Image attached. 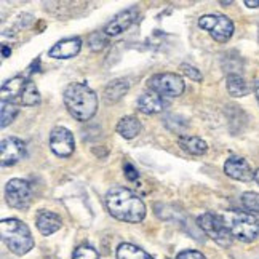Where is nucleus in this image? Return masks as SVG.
<instances>
[{
    "instance_id": "15",
    "label": "nucleus",
    "mask_w": 259,
    "mask_h": 259,
    "mask_svg": "<svg viewBox=\"0 0 259 259\" xmlns=\"http://www.w3.org/2000/svg\"><path fill=\"white\" fill-rule=\"evenodd\" d=\"M35 226H37L38 231H40L42 235H52V234H55L56 231L61 229L63 223H61V218H59L56 213L42 210V211L37 213Z\"/></svg>"
},
{
    "instance_id": "3",
    "label": "nucleus",
    "mask_w": 259,
    "mask_h": 259,
    "mask_svg": "<svg viewBox=\"0 0 259 259\" xmlns=\"http://www.w3.org/2000/svg\"><path fill=\"white\" fill-rule=\"evenodd\" d=\"M0 232H2L4 243L16 256H23L34 248V237L29 231V227L16 218L2 219Z\"/></svg>"
},
{
    "instance_id": "26",
    "label": "nucleus",
    "mask_w": 259,
    "mask_h": 259,
    "mask_svg": "<svg viewBox=\"0 0 259 259\" xmlns=\"http://www.w3.org/2000/svg\"><path fill=\"white\" fill-rule=\"evenodd\" d=\"M181 71L191 78V80H194V82H202V72L198 71L197 67H194V66H191V64H181Z\"/></svg>"
},
{
    "instance_id": "8",
    "label": "nucleus",
    "mask_w": 259,
    "mask_h": 259,
    "mask_svg": "<svg viewBox=\"0 0 259 259\" xmlns=\"http://www.w3.org/2000/svg\"><path fill=\"white\" fill-rule=\"evenodd\" d=\"M7 203L15 210H26L32 200V189L31 184L24 179H10L5 187Z\"/></svg>"
},
{
    "instance_id": "24",
    "label": "nucleus",
    "mask_w": 259,
    "mask_h": 259,
    "mask_svg": "<svg viewBox=\"0 0 259 259\" xmlns=\"http://www.w3.org/2000/svg\"><path fill=\"white\" fill-rule=\"evenodd\" d=\"M242 205L245 206V210L248 213L259 214V194H256V192H243Z\"/></svg>"
},
{
    "instance_id": "12",
    "label": "nucleus",
    "mask_w": 259,
    "mask_h": 259,
    "mask_svg": "<svg viewBox=\"0 0 259 259\" xmlns=\"http://www.w3.org/2000/svg\"><path fill=\"white\" fill-rule=\"evenodd\" d=\"M138 15H139V12H138V8H136V7H132V8L125 10V12L118 13V15L112 19V21H109V23L106 24V27H104V34L109 35V37H115V35H118V34L125 32L130 26L135 24V21L138 19Z\"/></svg>"
},
{
    "instance_id": "18",
    "label": "nucleus",
    "mask_w": 259,
    "mask_h": 259,
    "mask_svg": "<svg viewBox=\"0 0 259 259\" xmlns=\"http://www.w3.org/2000/svg\"><path fill=\"white\" fill-rule=\"evenodd\" d=\"M117 133L125 139H133L141 133V122L133 115H126L118 120Z\"/></svg>"
},
{
    "instance_id": "19",
    "label": "nucleus",
    "mask_w": 259,
    "mask_h": 259,
    "mask_svg": "<svg viewBox=\"0 0 259 259\" xmlns=\"http://www.w3.org/2000/svg\"><path fill=\"white\" fill-rule=\"evenodd\" d=\"M178 144L183 151L191 155H203L208 151V144L198 136H181Z\"/></svg>"
},
{
    "instance_id": "1",
    "label": "nucleus",
    "mask_w": 259,
    "mask_h": 259,
    "mask_svg": "<svg viewBox=\"0 0 259 259\" xmlns=\"http://www.w3.org/2000/svg\"><path fill=\"white\" fill-rule=\"evenodd\" d=\"M106 206L115 219L123 223H141L146 218V205L126 187H112L106 194Z\"/></svg>"
},
{
    "instance_id": "23",
    "label": "nucleus",
    "mask_w": 259,
    "mask_h": 259,
    "mask_svg": "<svg viewBox=\"0 0 259 259\" xmlns=\"http://www.w3.org/2000/svg\"><path fill=\"white\" fill-rule=\"evenodd\" d=\"M0 111H2V128H5L16 118V115L19 112V106L2 101V109H0Z\"/></svg>"
},
{
    "instance_id": "25",
    "label": "nucleus",
    "mask_w": 259,
    "mask_h": 259,
    "mask_svg": "<svg viewBox=\"0 0 259 259\" xmlns=\"http://www.w3.org/2000/svg\"><path fill=\"white\" fill-rule=\"evenodd\" d=\"M72 259H99V254L95 248L88 246V245H82V246L75 248Z\"/></svg>"
},
{
    "instance_id": "28",
    "label": "nucleus",
    "mask_w": 259,
    "mask_h": 259,
    "mask_svg": "<svg viewBox=\"0 0 259 259\" xmlns=\"http://www.w3.org/2000/svg\"><path fill=\"white\" fill-rule=\"evenodd\" d=\"M176 259H206L200 251H195V250H186V251H181Z\"/></svg>"
},
{
    "instance_id": "6",
    "label": "nucleus",
    "mask_w": 259,
    "mask_h": 259,
    "mask_svg": "<svg viewBox=\"0 0 259 259\" xmlns=\"http://www.w3.org/2000/svg\"><path fill=\"white\" fill-rule=\"evenodd\" d=\"M149 88L155 92L157 95H160L162 98H178L184 93L186 83L178 74L171 72H162V74H155L149 78Z\"/></svg>"
},
{
    "instance_id": "16",
    "label": "nucleus",
    "mask_w": 259,
    "mask_h": 259,
    "mask_svg": "<svg viewBox=\"0 0 259 259\" xmlns=\"http://www.w3.org/2000/svg\"><path fill=\"white\" fill-rule=\"evenodd\" d=\"M26 80H27V78H23L19 75L7 80L2 85V101H7V103H12V104L18 106L19 96H21L23 90H24Z\"/></svg>"
},
{
    "instance_id": "4",
    "label": "nucleus",
    "mask_w": 259,
    "mask_h": 259,
    "mask_svg": "<svg viewBox=\"0 0 259 259\" xmlns=\"http://www.w3.org/2000/svg\"><path fill=\"white\" fill-rule=\"evenodd\" d=\"M232 238L251 243L259 238V219L243 210H227L221 214Z\"/></svg>"
},
{
    "instance_id": "7",
    "label": "nucleus",
    "mask_w": 259,
    "mask_h": 259,
    "mask_svg": "<svg viewBox=\"0 0 259 259\" xmlns=\"http://www.w3.org/2000/svg\"><path fill=\"white\" fill-rule=\"evenodd\" d=\"M198 26L210 34L216 42L226 44L234 34V23L224 15H203L198 19Z\"/></svg>"
},
{
    "instance_id": "31",
    "label": "nucleus",
    "mask_w": 259,
    "mask_h": 259,
    "mask_svg": "<svg viewBox=\"0 0 259 259\" xmlns=\"http://www.w3.org/2000/svg\"><path fill=\"white\" fill-rule=\"evenodd\" d=\"M10 53H12V50H10V48L4 44V45H2V56H4V58H8Z\"/></svg>"
},
{
    "instance_id": "17",
    "label": "nucleus",
    "mask_w": 259,
    "mask_h": 259,
    "mask_svg": "<svg viewBox=\"0 0 259 259\" xmlns=\"http://www.w3.org/2000/svg\"><path fill=\"white\" fill-rule=\"evenodd\" d=\"M128 88H130V85H128L126 78H115V80H112L104 88V101L107 104H114L117 101H120V99L126 95Z\"/></svg>"
},
{
    "instance_id": "29",
    "label": "nucleus",
    "mask_w": 259,
    "mask_h": 259,
    "mask_svg": "<svg viewBox=\"0 0 259 259\" xmlns=\"http://www.w3.org/2000/svg\"><path fill=\"white\" fill-rule=\"evenodd\" d=\"M123 173H125V176H126V179L128 181H136L138 179V171H136V168L132 165V163H125V166H123Z\"/></svg>"
},
{
    "instance_id": "27",
    "label": "nucleus",
    "mask_w": 259,
    "mask_h": 259,
    "mask_svg": "<svg viewBox=\"0 0 259 259\" xmlns=\"http://www.w3.org/2000/svg\"><path fill=\"white\" fill-rule=\"evenodd\" d=\"M106 45V40L104 37L101 34H93L92 37H90V48L93 50V52H99V50H103Z\"/></svg>"
},
{
    "instance_id": "21",
    "label": "nucleus",
    "mask_w": 259,
    "mask_h": 259,
    "mask_svg": "<svg viewBox=\"0 0 259 259\" xmlns=\"http://www.w3.org/2000/svg\"><path fill=\"white\" fill-rule=\"evenodd\" d=\"M227 92L234 98H242L248 95V85L243 80L242 75L238 74H229L227 75Z\"/></svg>"
},
{
    "instance_id": "10",
    "label": "nucleus",
    "mask_w": 259,
    "mask_h": 259,
    "mask_svg": "<svg viewBox=\"0 0 259 259\" xmlns=\"http://www.w3.org/2000/svg\"><path fill=\"white\" fill-rule=\"evenodd\" d=\"M26 157V144L19 138H5L0 143V162L2 166H12Z\"/></svg>"
},
{
    "instance_id": "32",
    "label": "nucleus",
    "mask_w": 259,
    "mask_h": 259,
    "mask_svg": "<svg viewBox=\"0 0 259 259\" xmlns=\"http://www.w3.org/2000/svg\"><path fill=\"white\" fill-rule=\"evenodd\" d=\"M254 95H256L257 101H259V80H256V83H254Z\"/></svg>"
},
{
    "instance_id": "2",
    "label": "nucleus",
    "mask_w": 259,
    "mask_h": 259,
    "mask_svg": "<svg viewBox=\"0 0 259 259\" xmlns=\"http://www.w3.org/2000/svg\"><path fill=\"white\" fill-rule=\"evenodd\" d=\"M64 104L75 120L87 122L98 111V96L85 83H71L64 90Z\"/></svg>"
},
{
    "instance_id": "20",
    "label": "nucleus",
    "mask_w": 259,
    "mask_h": 259,
    "mask_svg": "<svg viewBox=\"0 0 259 259\" xmlns=\"http://www.w3.org/2000/svg\"><path fill=\"white\" fill-rule=\"evenodd\" d=\"M117 259H154L143 248L133 243H120L117 248Z\"/></svg>"
},
{
    "instance_id": "33",
    "label": "nucleus",
    "mask_w": 259,
    "mask_h": 259,
    "mask_svg": "<svg viewBox=\"0 0 259 259\" xmlns=\"http://www.w3.org/2000/svg\"><path fill=\"white\" fill-rule=\"evenodd\" d=\"M254 181L257 183V186H259V170H256L254 171Z\"/></svg>"
},
{
    "instance_id": "22",
    "label": "nucleus",
    "mask_w": 259,
    "mask_h": 259,
    "mask_svg": "<svg viewBox=\"0 0 259 259\" xmlns=\"http://www.w3.org/2000/svg\"><path fill=\"white\" fill-rule=\"evenodd\" d=\"M38 103H40V93H38L35 83L31 80H26L24 90L21 96H19L18 106H37Z\"/></svg>"
},
{
    "instance_id": "13",
    "label": "nucleus",
    "mask_w": 259,
    "mask_h": 259,
    "mask_svg": "<svg viewBox=\"0 0 259 259\" xmlns=\"http://www.w3.org/2000/svg\"><path fill=\"white\" fill-rule=\"evenodd\" d=\"M82 48V40L78 37H71V38H64V40H59L50 48L48 56L56 58V59H69L78 55Z\"/></svg>"
},
{
    "instance_id": "9",
    "label": "nucleus",
    "mask_w": 259,
    "mask_h": 259,
    "mask_svg": "<svg viewBox=\"0 0 259 259\" xmlns=\"http://www.w3.org/2000/svg\"><path fill=\"white\" fill-rule=\"evenodd\" d=\"M50 149L58 157H71L75 149L74 135L64 126L53 128L52 133H50Z\"/></svg>"
},
{
    "instance_id": "30",
    "label": "nucleus",
    "mask_w": 259,
    "mask_h": 259,
    "mask_svg": "<svg viewBox=\"0 0 259 259\" xmlns=\"http://www.w3.org/2000/svg\"><path fill=\"white\" fill-rule=\"evenodd\" d=\"M245 5L248 8H257L259 7V0H245Z\"/></svg>"
},
{
    "instance_id": "5",
    "label": "nucleus",
    "mask_w": 259,
    "mask_h": 259,
    "mask_svg": "<svg viewBox=\"0 0 259 259\" xmlns=\"http://www.w3.org/2000/svg\"><path fill=\"white\" fill-rule=\"evenodd\" d=\"M197 224L202 231L213 238V240L221 245V246H231L232 245V235L229 232V229L224 223V219L221 214H214V213H203L197 218Z\"/></svg>"
},
{
    "instance_id": "14",
    "label": "nucleus",
    "mask_w": 259,
    "mask_h": 259,
    "mask_svg": "<svg viewBox=\"0 0 259 259\" xmlns=\"http://www.w3.org/2000/svg\"><path fill=\"white\" fill-rule=\"evenodd\" d=\"M165 107V101L160 95H157L155 92H146L139 96L138 99V111L143 112L146 115H151V114H158L162 112Z\"/></svg>"
},
{
    "instance_id": "11",
    "label": "nucleus",
    "mask_w": 259,
    "mask_h": 259,
    "mask_svg": "<svg viewBox=\"0 0 259 259\" xmlns=\"http://www.w3.org/2000/svg\"><path fill=\"white\" fill-rule=\"evenodd\" d=\"M224 171L229 178L235 179V181L250 183L254 179V171L251 170L250 163L242 157H231L227 158L224 163Z\"/></svg>"
}]
</instances>
